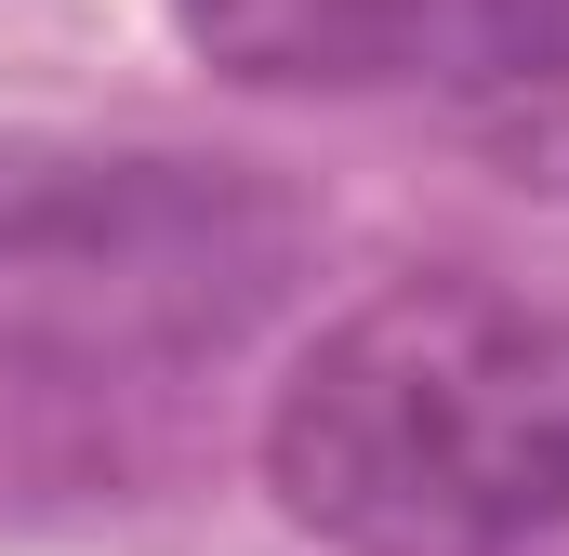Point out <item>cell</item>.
I'll use <instances>...</instances> for the list:
<instances>
[{"mask_svg": "<svg viewBox=\"0 0 569 556\" xmlns=\"http://www.w3.org/2000/svg\"><path fill=\"white\" fill-rule=\"evenodd\" d=\"M318 212L266 159L146 133H0V517L133 504L266 345Z\"/></svg>", "mask_w": 569, "mask_h": 556, "instance_id": "cell-1", "label": "cell"}, {"mask_svg": "<svg viewBox=\"0 0 569 556\" xmlns=\"http://www.w3.org/2000/svg\"><path fill=\"white\" fill-rule=\"evenodd\" d=\"M252 464L331 556L569 544V305L490 266H411L331 305L266 385Z\"/></svg>", "mask_w": 569, "mask_h": 556, "instance_id": "cell-2", "label": "cell"}, {"mask_svg": "<svg viewBox=\"0 0 569 556\" xmlns=\"http://www.w3.org/2000/svg\"><path fill=\"white\" fill-rule=\"evenodd\" d=\"M172 40L291 107H437L477 133H530L569 107V0H159Z\"/></svg>", "mask_w": 569, "mask_h": 556, "instance_id": "cell-3", "label": "cell"}]
</instances>
